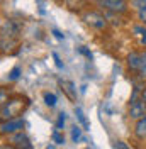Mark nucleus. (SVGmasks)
<instances>
[{
  "mask_svg": "<svg viewBox=\"0 0 146 149\" xmlns=\"http://www.w3.org/2000/svg\"><path fill=\"white\" fill-rule=\"evenodd\" d=\"M129 71L136 73L141 80L146 78V51H133L128 54Z\"/></svg>",
  "mask_w": 146,
  "mask_h": 149,
  "instance_id": "f257e3e1",
  "label": "nucleus"
},
{
  "mask_svg": "<svg viewBox=\"0 0 146 149\" xmlns=\"http://www.w3.org/2000/svg\"><path fill=\"white\" fill-rule=\"evenodd\" d=\"M24 107H26V103L22 102L20 98H17V100H9V102L0 109V117L2 119H7V120L9 119H14V117L20 115V112H24Z\"/></svg>",
  "mask_w": 146,
  "mask_h": 149,
  "instance_id": "f03ea898",
  "label": "nucleus"
},
{
  "mask_svg": "<svg viewBox=\"0 0 146 149\" xmlns=\"http://www.w3.org/2000/svg\"><path fill=\"white\" fill-rule=\"evenodd\" d=\"M102 9L114 12V14H124L128 10V2L126 0H97Z\"/></svg>",
  "mask_w": 146,
  "mask_h": 149,
  "instance_id": "7ed1b4c3",
  "label": "nucleus"
},
{
  "mask_svg": "<svg viewBox=\"0 0 146 149\" xmlns=\"http://www.w3.org/2000/svg\"><path fill=\"white\" fill-rule=\"evenodd\" d=\"M83 20L93 29H104L107 26V22H105V17L100 15L99 12H87L85 15H83Z\"/></svg>",
  "mask_w": 146,
  "mask_h": 149,
  "instance_id": "20e7f679",
  "label": "nucleus"
},
{
  "mask_svg": "<svg viewBox=\"0 0 146 149\" xmlns=\"http://www.w3.org/2000/svg\"><path fill=\"white\" fill-rule=\"evenodd\" d=\"M143 115H146V102L138 98L134 102H131V107H129V119L133 120H138L141 119Z\"/></svg>",
  "mask_w": 146,
  "mask_h": 149,
  "instance_id": "39448f33",
  "label": "nucleus"
},
{
  "mask_svg": "<svg viewBox=\"0 0 146 149\" xmlns=\"http://www.w3.org/2000/svg\"><path fill=\"white\" fill-rule=\"evenodd\" d=\"M22 127H24V120H20V119H9L5 124L0 125V132L2 134H14V132L20 130Z\"/></svg>",
  "mask_w": 146,
  "mask_h": 149,
  "instance_id": "423d86ee",
  "label": "nucleus"
},
{
  "mask_svg": "<svg viewBox=\"0 0 146 149\" xmlns=\"http://www.w3.org/2000/svg\"><path fill=\"white\" fill-rule=\"evenodd\" d=\"M9 141L14 144V146H19V148H32L31 142H29V137L24 134V132H20V130L14 132V134H10Z\"/></svg>",
  "mask_w": 146,
  "mask_h": 149,
  "instance_id": "0eeeda50",
  "label": "nucleus"
},
{
  "mask_svg": "<svg viewBox=\"0 0 146 149\" xmlns=\"http://www.w3.org/2000/svg\"><path fill=\"white\" fill-rule=\"evenodd\" d=\"M134 136H136L139 141L146 139V115H143L141 119L136 120V125H134Z\"/></svg>",
  "mask_w": 146,
  "mask_h": 149,
  "instance_id": "6e6552de",
  "label": "nucleus"
},
{
  "mask_svg": "<svg viewBox=\"0 0 146 149\" xmlns=\"http://www.w3.org/2000/svg\"><path fill=\"white\" fill-rule=\"evenodd\" d=\"M60 85L63 86V90H65V93L68 95V98L70 100H77V88H75V85L72 83V81H66V80H60Z\"/></svg>",
  "mask_w": 146,
  "mask_h": 149,
  "instance_id": "1a4fd4ad",
  "label": "nucleus"
},
{
  "mask_svg": "<svg viewBox=\"0 0 146 149\" xmlns=\"http://www.w3.org/2000/svg\"><path fill=\"white\" fill-rule=\"evenodd\" d=\"M75 113H77V119L80 120V124L83 125V129L85 130H90V122L87 120V117H85V113L80 107H75Z\"/></svg>",
  "mask_w": 146,
  "mask_h": 149,
  "instance_id": "9d476101",
  "label": "nucleus"
},
{
  "mask_svg": "<svg viewBox=\"0 0 146 149\" xmlns=\"http://www.w3.org/2000/svg\"><path fill=\"white\" fill-rule=\"evenodd\" d=\"M87 5V0H66V7L72 10H77V9H82Z\"/></svg>",
  "mask_w": 146,
  "mask_h": 149,
  "instance_id": "9b49d317",
  "label": "nucleus"
},
{
  "mask_svg": "<svg viewBox=\"0 0 146 149\" xmlns=\"http://www.w3.org/2000/svg\"><path fill=\"white\" fill-rule=\"evenodd\" d=\"M134 32H136V36L139 37V42H141V44H146V27L136 26V27H134Z\"/></svg>",
  "mask_w": 146,
  "mask_h": 149,
  "instance_id": "f8f14e48",
  "label": "nucleus"
},
{
  "mask_svg": "<svg viewBox=\"0 0 146 149\" xmlns=\"http://www.w3.org/2000/svg\"><path fill=\"white\" fill-rule=\"evenodd\" d=\"M44 102H46V105H48V107H55L56 102H58V98H56L55 93L46 92V93H44Z\"/></svg>",
  "mask_w": 146,
  "mask_h": 149,
  "instance_id": "ddd939ff",
  "label": "nucleus"
},
{
  "mask_svg": "<svg viewBox=\"0 0 146 149\" xmlns=\"http://www.w3.org/2000/svg\"><path fill=\"white\" fill-rule=\"evenodd\" d=\"M9 102V92L5 88H0V109Z\"/></svg>",
  "mask_w": 146,
  "mask_h": 149,
  "instance_id": "4468645a",
  "label": "nucleus"
},
{
  "mask_svg": "<svg viewBox=\"0 0 146 149\" xmlns=\"http://www.w3.org/2000/svg\"><path fill=\"white\" fill-rule=\"evenodd\" d=\"M80 137H82V130H80V127H78V125H75V127L72 129V139L77 142Z\"/></svg>",
  "mask_w": 146,
  "mask_h": 149,
  "instance_id": "2eb2a0df",
  "label": "nucleus"
},
{
  "mask_svg": "<svg viewBox=\"0 0 146 149\" xmlns=\"http://www.w3.org/2000/svg\"><path fill=\"white\" fill-rule=\"evenodd\" d=\"M138 17H139V20H141L143 24H146V3L143 5V7L138 9Z\"/></svg>",
  "mask_w": 146,
  "mask_h": 149,
  "instance_id": "dca6fc26",
  "label": "nucleus"
},
{
  "mask_svg": "<svg viewBox=\"0 0 146 149\" xmlns=\"http://www.w3.org/2000/svg\"><path fill=\"white\" fill-rule=\"evenodd\" d=\"M53 141H55L56 144H63V142H65V141H63V136H61V134L58 132V129H56L55 132H53Z\"/></svg>",
  "mask_w": 146,
  "mask_h": 149,
  "instance_id": "f3484780",
  "label": "nucleus"
},
{
  "mask_svg": "<svg viewBox=\"0 0 146 149\" xmlns=\"http://www.w3.org/2000/svg\"><path fill=\"white\" fill-rule=\"evenodd\" d=\"M19 73H20V68H19V66H15V68L10 71L9 80H17V78H19Z\"/></svg>",
  "mask_w": 146,
  "mask_h": 149,
  "instance_id": "a211bd4d",
  "label": "nucleus"
},
{
  "mask_svg": "<svg viewBox=\"0 0 146 149\" xmlns=\"http://www.w3.org/2000/svg\"><path fill=\"white\" fill-rule=\"evenodd\" d=\"M63 125H65V113L61 112V113H60V119H58V124H56V129L60 130Z\"/></svg>",
  "mask_w": 146,
  "mask_h": 149,
  "instance_id": "6ab92c4d",
  "label": "nucleus"
},
{
  "mask_svg": "<svg viewBox=\"0 0 146 149\" xmlns=\"http://www.w3.org/2000/svg\"><path fill=\"white\" fill-rule=\"evenodd\" d=\"M146 3V0H133V5L136 7V9H139V7H143Z\"/></svg>",
  "mask_w": 146,
  "mask_h": 149,
  "instance_id": "aec40b11",
  "label": "nucleus"
},
{
  "mask_svg": "<svg viewBox=\"0 0 146 149\" xmlns=\"http://www.w3.org/2000/svg\"><path fill=\"white\" fill-rule=\"evenodd\" d=\"M53 58H55V61H56V66H58V68H63V63H61L60 56L56 54V53H53Z\"/></svg>",
  "mask_w": 146,
  "mask_h": 149,
  "instance_id": "412c9836",
  "label": "nucleus"
},
{
  "mask_svg": "<svg viewBox=\"0 0 146 149\" xmlns=\"http://www.w3.org/2000/svg\"><path fill=\"white\" fill-rule=\"evenodd\" d=\"M139 98H141V100H145V102H146V86L143 88V90H141V95H139Z\"/></svg>",
  "mask_w": 146,
  "mask_h": 149,
  "instance_id": "4be33fe9",
  "label": "nucleus"
},
{
  "mask_svg": "<svg viewBox=\"0 0 146 149\" xmlns=\"http://www.w3.org/2000/svg\"><path fill=\"white\" fill-rule=\"evenodd\" d=\"M53 34H55V37H58V39H63V34H61V32H58V31H56V29H55V31H53Z\"/></svg>",
  "mask_w": 146,
  "mask_h": 149,
  "instance_id": "5701e85b",
  "label": "nucleus"
},
{
  "mask_svg": "<svg viewBox=\"0 0 146 149\" xmlns=\"http://www.w3.org/2000/svg\"><path fill=\"white\" fill-rule=\"evenodd\" d=\"M80 51H82L83 54L87 56V58H92V54H90V53H88V51H87V49H83V47H80Z\"/></svg>",
  "mask_w": 146,
  "mask_h": 149,
  "instance_id": "b1692460",
  "label": "nucleus"
},
{
  "mask_svg": "<svg viewBox=\"0 0 146 149\" xmlns=\"http://www.w3.org/2000/svg\"><path fill=\"white\" fill-rule=\"evenodd\" d=\"M116 148H122V149H126L128 146H126V144H122V142H117V144H116Z\"/></svg>",
  "mask_w": 146,
  "mask_h": 149,
  "instance_id": "393cba45",
  "label": "nucleus"
}]
</instances>
